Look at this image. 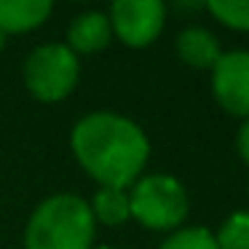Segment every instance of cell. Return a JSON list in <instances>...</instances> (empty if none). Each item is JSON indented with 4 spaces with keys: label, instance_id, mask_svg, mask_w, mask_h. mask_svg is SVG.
Here are the masks:
<instances>
[{
    "label": "cell",
    "instance_id": "obj_1",
    "mask_svg": "<svg viewBox=\"0 0 249 249\" xmlns=\"http://www.w3.org/2000/svg\"><path fill=\"white\" fill-rule=\"evenodd\" d=\"M70 150L99 188L129 190L150 161L145 129L113 110H94L78 118L70 131Z\"/></svg>",
    "mask_w": 249,
    "mask_h": 249
},
{
    "label": "cell",
    "instance_id": "obj_2",
    "mask_svg": "<svg viewBox=\"0 0 249 249\" xmlns=\"http://www.w3.org/2000/svg\"><path fill=\"white\" fill-rule=\"evenodd\" d=\"M97 220L86 198L54 193L33 209L24 225V249H94Z\"/></svg>",
    "mask_w": 249,
    "mask_h": 249
},
{
    "label": "cell",
    "instance_id": "obj_3",
    "mask_svg": "<svg viewBox=\"0 0 249 249\" xmlns=\"http://www.w3.org/2000/svg\"><path fill=\"white\" fill-rule=\"evenodd\" d=\"M129 209L142 228L172 233L190 214V193L174 174L147 172L129 188Z\"/></svg>",
    "mask_w": 249,
    "mask_h": 249
},
{
    "label": "cell",
    "instance_id": "obj_4",
    "mask_svg": "<svg viewBox=\"0 0 249 249\" xmlns=\"http://www.w3.org/2000/svg\"><path fill=\"white\" fill-rule=\"evenodd\" d=\"M81 78V59L65 43H40L27 54L22 81L38 102L54 105L67 99Z\"/></svg>",
    "mask_w": 249,
    "mask_h": 249
},
{
    "label": "cell",
    "instance_id": "obj_5",
    "mask_svg": "<svg viewBox=\"0 0 249 249\" xmlns=\"http://www.w3.org/2000/svg\"><path fill=\"white\" fill-rule=\"evenodd\" d=\"M113 35L129 49H147L166 27L163 0H115L107 11Z\"/></svg>",
    "mask_w": 249,
    "mask_h": 249
},
{
    "label": "cell",
    "instance_id": "obj_6",
    "mask_svg": "<svg viewBox=\"0 0 249 249\" xmlns=\"http://www.w3.org/2000/svg\"><path fill=\"white\" fill-rule=\"evenodd\" d=\"M209 72L214 102L233 118H249V49L222 51Z\"/></svg>",
    "mask_w": 249,
    "mask_h": 249
},
{
    "label": "cell",
    "instance_id": "obj_7",
    "mask_svg": "<svg viewBox=\"0 0 249 249\" xmlns=\"http://www.w3.org/2000/svg\"><path fill=\"white\" fill-rule=\"evenodd\" d=\"M113 40V27L105 11H83L78 17H72V22L67 24L65 46L72 54H97V51L107 49Z\"/></svg>",
    "mask_w": 249,
    "mask_h": 249
},
{
    "label": "cell",
    "instance_id": "obj_8",
    "mask_svg": "<svg viewBox=\"0 0 249 249\" xmlns=\"http://www.w3.org/2000/svg\"><path fill=\"white\" fill-rule=\"evenodd\" d=\"M174 51L177 56L193 70H212L220 59V38L204 24H188L174 38Z\"/></svg>",
    "mask_w": 249,
    "mask_h": 249
},
{
    "label": "cell",
    "instance_id": "obj_9",
    "mask_svg": "<svg viewBox=\"0 0 249 249\" xmlns=\"http://www.w3.org/2000/svg\"><path fill=\"white\" fill-rule=\"evenodd\" d=\"M54 14L51 0H0V33L24 35L43 27Z\"/></svg>",
    "mask_w": 249,
    "mask_h": 249
},
{
    "label": "cell",
    "instance_id": "obj_10",
    "mask_svg": "<svg viewBox=\"0 0 249 249\" xmlns=\"http://www.w3.org/2000/svg\"><path fill=\"white\" fill-rule=\"evenodd\" d=\"M91 206V214L97 220V225L107 228H118L126 220H131V209H129V190L121 188H97L94 198L89 201Z\"/></svg>",
    "mask_w": 249,
    "mask_h": 249
},
{
    "label": "cell",
    "instance_id": "obj_11",
    "mask_svg": "<svg viewBox=\"0 0 249 249\" xmlns=\"http://www.w3.org/2000/svg\"><path fill=\"white\" fill-rule=\"evenodd\" d=\"M217 249H249V209H236L214 231Z\"/></svg>",
    "mask_w": 249,
    "mask_h": 249
},
{
    "label": "cell",
    "instance_id": "obj_12",
    "mask_svg": "<svg viewBox=\"0 0 249 249\" xmlns=\"http://www.w3.org/2000/svg\"><path fill=\"white\" fill-rule=\"evenodd\" d=\"M204 11H209L222 27L249 33V0H209L204 3Z\"/></svg>",
    "mask_w": 249,
    "mask_h": 249
},
{
    "label": "cell",
    "instance_id": "obj_13",
    "mask_svg": "<svg viewBox=\"0 0 249 249\" xmlns=\"http://www.w3.org/2000/svg\"><path fill=\"white\" fill-rule=\"evenodd\" d=\"M158 249H217L214 231L206 225H182L169 233L158 244Z\"/></svg>",
    "mask_w": 249,
    "mask_h": 249
},
{
    "label": "cell",
    "instance_id": "obj_14",
    "mask_svg": "<svg viewBox=\"0 0 249 249\" xmlns=\"http://www.w3.org/2000/svg\"><path fill=\"white\" fill-rule=\"evenodd\" d=\"M236 150H238V158L249 166V118H244L236 131Z\"/></svg>",
    "mask_w": 249,
    "mask_h": 249
},
{
    "label": "cell",
    "instance_id": "obj_15",
    "mask_svg": "<svg viewBox=\"0 0 249 249\" xmlns=\"http://www.w3.org/2000/svg\"><path fill=\"white\" fill-rule=\"evenodd\" d=\"M3 46H6V35L0 33V51H3Z\"/></svg>",
    "mask_w": 249,
    "mask_h": 249
},
{
    "label": "cell",
    "instance_id": "obj_16",
    "mask_svg": "<svg viewBox=\"0 0 249 249\" xmlns=\"http://www.w3.org/2000/svg\"><path fill=\"white\" fill-rule=\"evenodd\" d=\"M94 249H115V247H94Z\"/></svg>",
    "mask_w": 249,
    "mask_h": 249
},
{
    "label": "cell",
    "instance_id": "obj_17",
    "mask_svg": "<svg viewBox=\"0 0 249 249\" xmlns=\"http://www.w3.org/2000/svg\"><path fill=\"white\" fill-rule=\"evenodd\" d=\"M247 201H249V182H247Z\"/></svg>",
    "mask_w": 249,
    "mask_h": 249
}]
</instances>
